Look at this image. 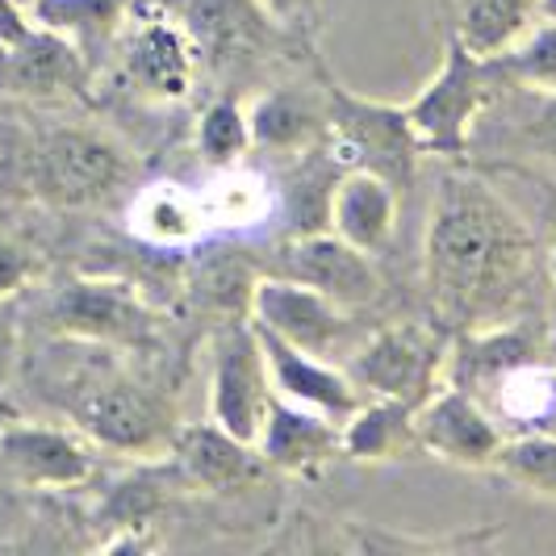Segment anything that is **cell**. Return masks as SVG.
I'll return each instance as SVG.
<instances>
[{"label":"cell","mask_w":556,"mask_h":556,"mask_svg":"<svg viewBox=\"0 0 556 556\" xmlns=\"http://www.w3.org/2000/svg\"><path fill=\"white\" fill-rule=\"evenodd\" d=\"M535 273V235L523 214L473 172H447L422 235V285L444 331L510 323Z\"/></svg>","instance_id":"1"},{"label":"cell","mask_w":556,"mask_h":556,"mask_svg":"<svg viewBox=\"0 0 556 556\" xmlns=\"http://www.w3.org/2000/svg\"><path fill=\"white\" fill-rule=\"evenodd\" d=\"M323 147L343 172H372L386 176L397 193L410 189L422 147L402 105H386L372 97H356L343 84H327V126Z\"/></svg>","instance_id":"2"},{"label":"cell","mask_w":556,"mask_h":556,"mask_svg":"<svg viewBox=\"0 0 556 556\" xmlns=\"http://www.w3.org/2000/svg\"><path fill=\"white\" fill-rule=\"evenodd\" d=\"M498 84V59L477 55L460 38H447L435 76L402 105L415 126L422 155H444V160L465 155L477 117L490 110Z\"/></svg>","instance_id":"3"},{"label":"cell","mask_w":556,"mask_h":556,"mask_svg":"<svg viewBox=\"0 0 556 556\" xmlns=\"http://www.w3.org/2000/svg\"><path fill=\"white\" fill-rule=\"evenodd\" d=\"M135 155L122 142L92 126H59L34 147L29 180L34 193L63 210L105 205L135 185Z\"/></svg>","instance_id":"4"},{"label":"cell","mask_w":556,"mask_h":556,"mask_svg":"<svg viewBox=\"0 0 556 556\" xmlns=\"http://www.w3.org/2000/svg\"><path fill=\"white\" fill-rule=\"evenodd\" d=\"M67 415L76 422V431L88 435L97 447L126 452V456L167 452L176 427H180L164 393H155L126 372L76 377L72 397H67Z\"/></svg>","instance_id":"5"},{"label":"cell","mask_w":556,"mask_h":556,"mask_svg":"<svg viewBox=\"0 0 556 556\" xmlns=\"http://www.w3.org/2000/svg\"><path fill=\"white\" fill-rule=\"evenodd\" d=\"M51 327L63 339L117 348V352H142L155 343L160 318L151 302L130 280L117 277H76L67 280L51 302Z\"/></svg>","instance_id":"6"},{"label":"cell","mask_w":556,"mask_h":556,"mask_svg":"<svg viewBox=\"0 0 556 556\" xmlns=\"http://www.w3.org/2000/svg\"><path fill=\"white\" fill-rule=\"evenodd\" d=\"M447 339L435 327L393 323L364 339V348L348 364V377L364 390V397H393L418 406L444 381Z\"/></svg>","instance_id":"7"},{"label":"cell","mask_w":556,"mask_h":556,"mask_svg":"<svg viewBox=\"0 0 556 556\" xmlns=\"http://www.w3.org/2000/svg\"><path fill=\"white\" fill-rule=\"evenodd\" d=\"M273 277L298 280L314 293L331 298L334 306L343 309H364L381 298V273L372 264V255L361 248H352L348 239H339L331 226L323 230H302L293 239H285L268 268Z\"/></svg>","instance_id":"8"},{"label":"cell","mask_w":556,"mask_h":556,"mask_svg":"<svg viewBox=\"0 0 556 556\" xmlns=\"http://www.w3.org/2000/svg\"><path fill=\"white\" fill-rule=\"evenodd\" d=\"M273 402V377L264 364V348L255 339L251 318H235L226 323L218 339H214V368H210V418L255 444L264 415Z\"/></svg>","instance_id":"9"},{"label":"cell","mask_w":556,"mask_h":556,"mask_svg":"<svg viewBox=\"0 0 556 556\" xmlns=\"http://www.w3.org/2000/svg\"><path fill=\"white\" fill-rule=\"evenodd\" d=\"M415 440L422 452L440 456L447 465L494 469V456L506 435L498 427V415H490L473 390L440 381L415 406Z\"/></svg>","instance_id":"10"},{"label":"cell","mask_w":556,"mask_h":556,"mask_svg":"<svg viewBox=\"0 0 556 556\" xmlns=\"http://www.w3.org/2000/svg\"><path fill=\"white\" fill-rule=\"evenodd\" d=\"M92 440L47 422L0 427V469L29 490H72L92 477Z\"/></svg>","instance_id":"11"},{"label":"cell","mask_w":556,"mask_h":556,"mask_svg":"<svg viewBox=\"0 0 556 556\" xmlns=\"http://www.w3.org/2000/svg\"><path fill=\"white\" fill-rule=\"evenodd\" d=\"M348 314L352 309L334 306L331 298L314 293L298 280L273 277V273H260L255 289H251V323L268 327L273 334H280L285 343L314 352V356H327L343 343L348 334Z\"/></svg>","instance_id":"12"},{"label":"cell","mask_w":556,"mask_h":556,"mask_svg":"<svg viewBox=\"0 0 556 556\" xmlns=\"http://www.w3.org/2000/svg\"><path fill=\"white\" fill-rule=\"evenodd\" d=\"M251 327H255V339L264 348V364H268V377H273V393L277 397L309 406V410L334 418V422L356 415V406L364 402V390L348 372H339L334 364L318 361L314 352H302V348L285 343L280 334H273L268 327H260V323H251Z\"/></svg>","instance_id":"13"},{"label":"cell","mask_w":556,"mask_h":556,"mask_svg":"<svg viewBox=\"0 0 556 556\" xmlns=\"http://www.w3.org/2000/svg\"><path fill=\"white\" fill-rule=\"evenodd\" d=\"M167 456L180 469V477L193 481L197 490H248L268 469L260 447L223 431L214 418L176 427Z\"/></svg>","instance_id":"14"},{"label":"cell","mask_w":556,"mask_h":556,"mask_svg":"<svg viewBox=\"0 0 556 556\" xmlns=\"http://www.w3.org/2000/svg\"><path fill=\"white\" fill-rule=\"evenodd\" d=\"M255 447H260L264 465H273V469L314 473V469L331 465L334 456H343V422L273 393Z\"/></svg>","instance_id":"15"},{"label":"cell","mask_w":556,"mask_h":556,"mask_svg":"<svg viewBox=\"0 0 556 556\" xmlns=\"http://www.w3.org/2000/svg\"><path fill=\"white\" fill-rule=\"evenodd\" d=\"M88 59L55 29L34 26L13 47H0V92L9 97H59L80 88Z\"/></svg>","instance_id":"16"},{"label":"cell","mask_w":556,"mask_h":556,"mask_svg":"<svg viewBox=\"0 0 556 556\" xmlns=\"http://www.w3.org/2000/svg\"><path fill=\"white\" fill-rule=\"evenodd\" d=\"M397 189L386 176L372 172H339L331 189V205H327V226L339 239H348L361 251H381L390 243L393 226H397Z\"/></svg>","instance_id":"17"},{"label":"cell","mask_w":556,"mask_h":556,"mask_svg":"<svg viewBox=\"0 0 556 556\" xmlns=\"http://www.w3.org/2000/svg\"><path fill=\"white\" fill-rule=\"evenodd\" d=\"M126 72L151 97H164V101L185 97L193 84V55H189L185 29H176L164 17L139 22L126 42Z\"/></svg>","instance_id":"18"},{"label":"cell","mask_w":556,"mask_h":556,"mask_svg":"<svg viewBox=\"0 0 556 556\" xmlns=\"http://www.w3.org/2000/svg\"><path fill=\"white\" fill-rule=\"evenodd\" d=\"M248 126H251V147L306 155L309 147L323 142L327 105L318 110L306 92H298V88H273V92L255 97L248 105Z\"/></svg>","instance_id":"19"},{"label":"cell","mask_w":556,"mask_h":556,"mask_svg":"<svg viewBox=\"0 0 556 556\" xmlns=\"http://www.w3.org/2000/svg\"><path fill=\"white\" fill-rule=\"evenodd\" d=\"M130 230L151 248H189L210 230L201 193H189L185 185L172 180L147 185L130 201Z\"/></svg>","instance_id":"20"},{"label":"cell","mask_w":556,"mask_h":556,"mask_svg":"<svg viewBox=\"0 0 556 556\" xmlns=\"http://www.w3.org/2000/svg\"><path fill=\"white\" fill-rule=\"evenodd\" d=\"M260 280V268H251L239 251H201L193 264H189V280H185V293L197 309L205 314H218L226 323L235 318H248L251 314V289Z\"/></svg>","instance_id":"21"},{"label":"cell","mask_w":556,"mask_h":556,"mask_svg":"<svg viewBox=\"0 0 556 556\" xmlns=\"http://www.w3.org/2000/svg\"><path fill=\"white\" fill-rule=\"evenodd\" d=\"M415 406L393 397H364L356 415L343 418V456L356 460H397L415 452Z\"/></svg>","instance_id":"22"},{"label":"cell","mask_w":556,"mask_h":556,"mask_svg":"<svg viewBox=\"0 0 556 556\" xmlns=\"http://www.w3.org/2000/svg\"><path fill=\"white\" fill-rule=\"evenodd\" d=\"M26 9L34 26L63 34L84 59L110 47L130 17V0H26Z\"/></svg>","instance_id":"23"},{"label":"cell","mask_w":556,"mask_h":556,"mask_svg":"<svg viewBox=\"0 0 556 556\" xmlns=\"http://www.w3.org/2000/svg\"><path fill=\"white\" fill-rule=\"evenodd\" d=\"M540 22V0H460L456 38L485 59L510 51Z\"/></svg>","instance_id":"24"},{"label":"cell","mask_w":556,"mask_h":556,"mask_svg":"<svg viewBox=\"0 0 556 556\" xmlns=\"http://www.w3.org/2000/svg\"><path fill=\"white\" fill-rule=\"evenodd\" d=\"M201 210H205V223L218 226V230L255 226L273 210V189L260 172H248L239 164L218 167V176L201 189Z\"/></svg>","instance_id":"25"},{"label":"cell","mask_w":556,"mask_h":556,"mask_svg":"<svg viewBox=\"0 0 556 556\" xmlns=\"http://www.w3.org/2000/svg\"><path fill=\"white\" fill-rule=\"evenodd\" d=\"M498 386V422H523V431H556V372L540 361L519 364Z\"/></svg>","instance_id":"26"},{"label":"cell","mask_w":556,"mask_h":556,"mask_svg":"<svg viewBox=\"0 0 556 556\" xmlns=\"http://www.w3.org/2000/svg\"><path fill=\"white\" fill-rule=\"evenodd\" d=\"M494 469L531 494L556 498V435L553 431H523V435L502 440Z\"/></svg>","instance_id":"27"},{"label":"cell","mask_w":556,"mask_h":556,"mask_svg":"<svg viewBox=\"0 0 556 556\" xmlns=\"http://www.w3.org/2000/svg\"><path fill=\"white\" fill-rule=\"evenodd\" d=\"M197 151L210 167L239 164L251 151L248 110L239 101H214L197 117Z\"/></svg>","instance_id":"28"},{"label":"cell","mask_w":556,"mask_h":556,"mask_svg":"<svg viewBox=\"0 0 556 556\" xmlns=\"http://www.w3.org/2000/svg\"><path fill=\"white\" fill-rule=\"evenodd\" d=\"M502 80H515L535 92H556V22L544 17L498 55Z\"/></svg>","instance_id":"29"},{"label":"cell","mask_w":556,"mask_h":556,"mask_svg":"<svg viewBox=\"0 0 556 556\" xmlns=\"http://www.w3.org/2000/svg\"><path fill=\"white\" fill-rule=\"evenodd\" d=\"M34 277H38V255L13 239H0V302L22 293Z\"/></svg>","instance_id":"30"},{"label":"cell","mask_w":556,"mask_h":556,"mask_svg":"<svg viewBox=\"0 0 556 556\" xmlns=\"http://www.w3.org/2000/svg\"><path fill=\"white\" fill-rule=\"evenodd\" d=\"M531 142L544 160L556 164V92H540V105L531 113Z\"/></svg>","instance_id":"31"},{"label":"cell","mask_w":556,"mask_h":556,"mask_svg":"<svg viewBox=\"0 0 556 556\" xmlns=\"http://www.w3.org/2000/svg\"><path fill=\"white\" fill-rule=\"evenodd\" d=\"M29 29H34V22H29L26 0H0V47L22 42Z\"/></svg>","instance_id":"32"},{"label":"cell","mask_w":556,"mask_h":556,"mask_svg":"<svg viewBox=\"0 0 556 556\" xmlns=\"http://www.w3.org/2000/svg\"><path fill=\"white\" fill-rule=\"evenodd\" d=\"M13 361H17V327H13V318L0 309V390H4V381H9V372H13Z\"/></svg>","instance_id":"33"},{"label":"cell","mask_w":556,"mask_h":556,"mask_svg":"<svg viewBox=\"0 0 556 556\" xmlns=\"http://www.w3.org/2000/svg\"><path fill=\"white\" fill-rule=\"evenodd\" d=\"M309 0H260V9L264 13H273V17H293V13H302Z\"/></svg>","instance_id":"34"},{"label":"cell","mask_w":556,"mask_h":556,"mask_svg":"<svg viewBox=\"0 0 556 556\" xmlns=\"http://www.w3.org/2000/svg\"><path fill=\"white\" fill-rule=\"evenodd\" d=\"M540 17H553L556 22V0H540Z\"/></svg>","instance_id":"35"},{"label":"cell","mask_w":556,"mask_h":556,"mask_svg":"<svg viewBox=\"0 0 556 556\" xmlns=\"http://www.w3.org/2000/svg\"><path fill=\"white\" fill-rule=\"evenodd\" d=\"M553 280H556V251H553Z\"/></svg>","instance_id":"36"},{"label":"cell","mask_w":556,"mask_h":556,"mask_svg":"<svg viewBox=\"0 0 556 556\" xmlns=\"http://www.w3.org/2000/svg\"><path fill=\"white\" fill-rule=\"evenodd\" d=\"M553 435H556V431H553Z\"/></svg>","instance_id":"37"}]
</instances>
